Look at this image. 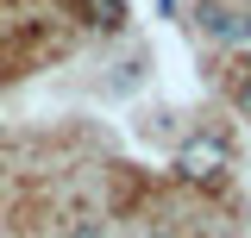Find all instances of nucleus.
Listing matches in <instances>:
<instances>
[{"label":"nucleus","instance_id":"obj_2","mask_svg":"<svg viewBox=\"0 0 251 238\" xmlns=\"http://www.w3.org/2000/svg\"><path fill=\"white\" fill-rule=\"evenodd\" d=\"M201 25L214 31V38H226V44H239V38H245V19H239V13H226V6H201Z\"/></svg>","mask_w":251,"mask_h":238},{"label":"nucleus","instance_id":"obj_1","mask_svg":"<svg viewBox=\"0 0 251 238\" xmlns=\"http://www.w3.org/2000/svg\"><path fill=\"white\" fill-rule=\"evenodd\" d=\"M226 169H232V144H226L220 132H201V138H188V144L176 150V176L182 182H201V188H207V182H220Z\"/></svg>","mask_w":251,"mask_h":238},{"label":"nucleus","instance_id":"obj_5","mask_svg":"<svg viewBox=\"0 0 251 238\" xmlns=\"http://www.w3.org/2000/svg\"><path fill=\"white\" fill-rule=\"evenodd\" d=\"M151 238H163V232H151Z\"/></svg>","mask_w":251,"mask_h":238},{"label":"nucleus","instance_id":"obj_3","mask_svg":"<svg viewBox=\"0 0 251 238\" xmlns=\"http://www.w3.org/2000/svg\"><path fill=\"white\" fill-rule=\"evenodd\" d=\"M75 6H88V13H94V25H107V31L126 25V6H120V0H75Z\"/></svg>","mask_w":251,"mask_h":238},{"label":"nucleus","instance_id":"obj_4","mask_svg":"<svg viewBox=\"0 0 251 238\" xmlns=\"http://www.w3.org/2000/svg\"><path fill=\"white\" fill-rule=\"evenodd\" d=\"M63 238H107V232H100L94 219H82V226H69V232H63Z\"/></svg>","mask_w":251,"mask_h":238}]
</instances>
